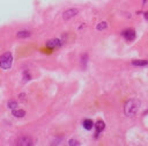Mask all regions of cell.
<instances>
[{
  "label": "cell",
  "instance_id": "1",
  "mask_svg": "<svg viewBox=\"0 0 148 146\" xmlns=\"http://www.w3.org/2000/svg\"><path fill=\"white\" fill-rule=\"evenodd\" d=\"M140 107V102L138 100H128L124 106V113L126 116H134Z\"/></svg>",
  "mask_w": 148,
  "mask_h": 146
},
{
  "label": "cell",
  "instance_id": "2",
  "mask_svg": "<svg viewBox=\"0 0 148 146\" xmlns=\"http://www.w3.org/2000/svg\"><path fill=\"white\" fill-rule=\"evenodd\" d=\"M13 63V56L11 52H6L0 56V67L3 70H9Z\"/></svg>",
  "mask_w": 148,
  "mask_h": 146
},
{
  "label": "cell",
  "instance_id": "3",
  "mask_svg": "<svg viewBox=\"0 0 148 146\" xmlns=\"http://www.w3.org/2000/svg\"><path fill=\"white\" fill-rule=\"evenodd\" d=\"M78 13H79V11H78V9H75V8L67 9V11H65V12L63 13V19H64L65 21H67V20L72 19V17H74V16H75Z\"/></svg>",
  "mask_w": 148,
  "mask_h": 146
},
{
  "label": "cell",
  "instance_id": "4",
  "mask_svg": "<svg viewBox=\"0 0 148 146\" xmlns=\"http://www.w3.org/2000/svg\"><path fill=\"white\" fill-rule=\"evenodd\" d=\"M123 36H124V38L128 42H131L135 38V31L133 29H126L123 31Z\"/></svg>",
  "mask_w": 148,
  "mask_h": 146
},
{
  "label": "cell",
  "instance_id": "5",
  "mask_svg": "<svg viewBox=\"0 0 148 146\" xmlns=\"http://www.w3.org/2000/svg\"><path fill=\"white\" fill-rule=\"evenodd\" d=\"M30 35H31V33L29 30H20L16 36L18 38H28V37H30Z\"/></svg>",
  "mask_w": 148,
  "mask_h": 146
},
{
  "label": "cell",
  "instance_id": "6",
  "mask_svg": "<svg viewBox=\"0 0 148 146\" xmlns=\"http://www.w3.org/2000/svg\"><path fill=\"white\" fill-rule=\"evenodd\" d=\"M46 45H48L49 48H58V46L61 45V41H60V40H51V41L48 42Z\"/></svg>",
  "mask_w": 148,
  "mask_h": 146
},
{
  "label": "cell",
  "instance_id": "7",
  "mask_svg": "<svg viewBox=\"0 0 148 146\" xmlns=\"http://www.w3.org/2000/svg\"><path fill=\"white\" fill-rule=\"evenodd\" d=\"M31 139L29 137H22L17 140V145H31Z\"/></svg>",
  "mask_w": 148,
  "mask_h": 146
},
{
  "label": "cell",
  "instance_id": "8",
  "mask_svg": "<svg viewBox=\"0 0 148 146\" xmlns=\"http://www.w3.org/2000/svg\"><path fill=\"white\" fill-rule=\"evenodd\" d=\"M95 127H96V133H101V132L104 130L105 124H104L103 121H98V122L95 124Z\"/></svg>",
  "mask_w": 148,
  "mask_h": 146
},
{
  "label": "cell",
  "instance_id": "9",
  "mask_svg": "<svg viewBox=\"0 0 148 146\" xmlns=\"http://www.w3.org/2000/svg\"><path fill=\"white\" fill-rule=\"evenodd\" d=\"M92 126H94V123H92V121L91 119H86V121H83V127L86 130H91L92 129Z\"/></svg>",
  "mask_w": 148,
  "mask_h": 146
},
{
  "label": "cell",
  "instance_id": "10",
  "mask_svg": "<svg viewBox=\"0 0 148 146\" xmlns=\"http://www.w3.org/2000/svg\"><path fill=\"white\" fill-rule=\"evenodd\" d=\"M132 65H134V66H148V62L147 60H133Z\"/></svg>",
  "mask_w": 148,
  "mask_h": 146
},
{
  "label": "cell",
  "instance_id": "11",
  "mask_svg": "<svg viewBox=\"0 0 148 146\" xmlns=\"http://www.w3.org/2000/svg\"><path fill=\"white\" fill-rule=\"evenodd\" d=\"M13 115L15 116V117H23L24 115H26V113L23 111V110H15V109H13Z\"/></svg>",
  "mask_w": 148,
  "mask_h": 146
},
{
  "label": "cell",
  "instance_id": "12",
  "mask_svg": "<svg viewBox=\"0 0 148 146\" xmlns=\"http://www.w3.org/2000/svg\"><path fill=\"white\" fill-rule=\"evenodd\" d=\"M106 27H108V23H106L105 21H102L101 23H98V25H97L96 29H97V30H103V29H105Z\"/></svg>",
  "mask_w": 148,
  "mask_h": 146
},
{
  "label": "cell",
  "instance_id": "13",
  "mask_svg": "<svg viewBox=\"0 0 148 146\" xmlns=\"http://www.w3.org/2000/svg\"><path fill=\"white\" fill-rule=\"evenodd\" d=\"M16 104H17V103H16L15 101H9V102H8V107H9L11 109H14V108H16Z\"/></svg>",
  "mask_w": 148,
  "mask_h": 146
},
{
  "label": "cell",
  "instance_id": "14",
  "mask_svg": "<svg viewBox=\"0 0 148 146\" xmlns=\"http://www.w3.org/2000/svg\"><path fill=\"white\" fill-rule=\"evenodd\" d=\"M69 145H79V141H77V140H69Z\"/></svg>",
  "mask_w": 148,
  "mask_h": 146
},
{
  "label": "cell",
  "instance_id": "15",
  "mask_svg": "<svg viewBox=\"0 0 148 146\" xmlns=\"http://www.w3.org/2000/svg\"><path fill=\"white\" fill-rule=\"evenodd\" d=\"M145 17H146L147 20H148V12H146V13H145Z\"/></svg>",
  "mask_w": 148,
  "mask_h": 146
}]
</instances>
